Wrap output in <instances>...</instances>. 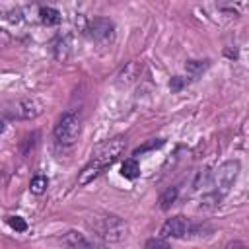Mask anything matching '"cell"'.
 I'll return each instance as SVG.
<instances>
[{
    "label": "cell",
    "mask_w": 249,
    "mask_h": 249,
    "mask_svg": "<svg viewBox=\"0 0 249 249\" xmlns=\"http://www.w3.org/2000/svg\"><path fill=\"white\" fill-rule=\"evenodd\" d=\"M39 136H41V134H39L37 130H33L31 134H27V136L23 138V142H21V154H23V156H27V154H29V152H31V150L37 146Z\"/></svg>",
    "instance_id": "14"
},
{
    "label": "cell",
    "mask_w": 249,
    "mask_h": 249,
    "mask_svg": "<svg viewBox=\"0 0 249 249\" xmlns=\"http://www.w3.org/2000/svg\"><path fill=\"white\" fill-rule=\"evenodd\" d=\"M224 249H245V243H243V241H239V239H235V241H230Z\"/></svg>",
    "instance_id": "19"
},
{
    "label": "cell",
    "mask_w": 249,
    "mask_h": 249,
    "mask_svg": "<svg viewBox=\"0 0 249 249\" xmlns=\"http://www.w3.org/2000/svg\"><path fill=\"white\" fill-rule=\"evenodd\" d=\"M60 243L66 249H105V243L93 241L88 235H84L82 231H78V230H68L60 237Z\"/></svg>",
    "instance_id": "8"
},
{
    "label": "cell",
    "mask_w": 249,
    "mask_h": 249,
    "mask_svg": "<svg viewBox=\"0 0 249 249\" xmlns=\"http://www.w3.org/2000/svg\"><path fill=\"white\" fill-rule=\"evenodd\" d=\"M80 130H82V117H80V111L76 109H70V111H64L54 128H53V134H54V140L56 144L60 146H72L78 136H80Z\"/></svg>",
    "instance_id": "5"
},
{
    "label": "cell",
    "mask_w": 249,
    "mask_h": 249,
    "mask_svg": "<svg viewBox=\"0 0 249 249\" xmlns=\"http://www.w3.org/2000/svg\"><path fill=\"white\" fill-rule=\"evenodd\" d=\"M144 249H171V245L163 237H150V239H146Z\"/></svg>",
    "instance_id": "15"
},
{
    "label": "cell",
    "mask_w": 249,
    "mask_h": 249,
    "mask_svg": "<svg viewBox=\"0 0 249 249\" xmlns=\"http://www.w3.org/2000/svg\"><path fill=\"white\" fill-rule=\"evenodd\" d=\"M124 148H126V140L121 138V136L111 138V140H105L99 146H95L93 152H91V158H89L88 165L82 169V173L78 177V185H88L97 175H101L105 167H109L111 163H115L121 158V154L124 152Z\"/></svg>",
    "instance_id": "1"
},
{
    "label": "cell",
    "mask_w": 249,
    "mask_h": 249,
    "mask_svg": "<svg viewBox=\"0 0 249 249\" xmlns=\"http://www.w3.org/2000/svg\"><path fill=\"white\" fill-rule=\"evenodd\" d=\"M2 130H4V124H2V121H0V132H2Z\"/></svg>",
    "instance_id": "20"
},
{
    "label": "cell",
    "mask_w": 249,
    "mask_h": 249,
    "mask_svg": "<svg viewBox=\"0 0 249 249\" xmlns=\"http://www.w3.org/2000/svg\"><path fill=\"white\" fill-rule=\"evenodd\" d=\"M45 111V103L37 97H18L2 107V115L10 121H31Z\"/></svg>",
    "instance_id": "4"
},
{
    "label": "cell",
    "mask_w": 249,
    "mask_h": 249,
    "mask_svg": "<svg viewBox=\"0 0 249 249\" xmlns=\"http://www.w3.org/2000/svg\"><path fill=\"white\" fill-rule=\"evenodd\" d=\"M47 187H49V177H45V175H35L29 181V191L33 195H43L47 191Z\"/></svg>",
    "instance_id": "13"
},
{
    "label": "cell",
    "mask_w": 249,
    "mask_h": 249,
    "mask_svg": "<svg viewBox=\"0 0 249 249\" xmlns=\"http://www.w3.org/2000/svg\"><path fill=\"white\" fill-rule=\"evenodd\" d=\"M88 226L101 243H119L128 235V224L117 214L95 216L88 222Z\"/></svg>",
    "instance_id": "2"
},
{
    "label": "cell",
    "mask_w": 249,
    "mask_h": 249,
    "mask_svg": "<svg viewBox=\"0 0 249 249\" xmlns=\"http://www.w3.org/2000/svg\"><path fill=\"white\" fill-rule=\"evenodd\" d=\"M121 175L124 177V179H136V177H140V165H138V161H136V158H128V160H124L123 161V165H121Z\"/></svg>",
    "instance_id": "10"
},
{
    "label": "cell",
    "mask_w": 249,
    "mask_h": 249,
    "mask_svg": "<svg viewBox=\"0 0 249 249\" xmlns=\"http://www.w3.org/2000/svg\"><path fill=\"white\" fill-rule=\"evenodd\" d=\"M86 35L95 43H107L115 37V23L109 18H93L84 27Z\"/></svg>",
    "instance_id": "7"
},
{
    "label": "cell",
    "mask_w": 249,
    "mask_h": 249,
    "mask_svg": "<svg viewBox=\"0 0 249 249\" xmlns=\"http://www.w3.org/2000/svg\"><path fill=\"white\" fill-rule=\"evenodd\" d=\"M191 233H193V224L189 218H185L181 214L167 218L160 230V237H163V239H181Z\"/></svg>",
    "instance_id": "6"
},
{
    "label": "cell",
    "mask_w": 249,
    "mask_h": 249,
    "mask_svg": "<svg viewBox=\"0 0 249 249\" xmlns=\"http://www.w3.org/2000/svg\"><path fill=\"white\" fill-rule=\"evenodd\" d=\"M185 86H187V80L181 78V76H173L171 82H169V89H171V91H181Z\"/></svg>",
    "instance_id": "18"
},
{
    "label": "cell",
    "mask_w": 249,
    "mask_h": 249,
    "mask_svg": "<svg viewBox=\"0 0 249 249\" xmlns=\"http://www.w3.org/2000/svg\"><path fill=\"white\" fill-rule=\"evenodd\" d=\"M177 196H179V189H177V187H167V189L160 195V198H158L160 208H161V210L171 208V206H173V202L177 200Z\"/></svg>",
    "instance_id": "11"
},
{
    "label": "cell",
    "mask_w": 249,
    "mask_h": 249,
    "mask_svg": "<svg viewBox=\"0 0 249 249\" xmlns=\"http://www.w3.org/2000/svg\"><path fill=\"white\" fill-rule=\"evenodd\" d=\"M39 18L45 25H58L62 21V16L56 8H51V6H43L39 8Z\"/></svg>",
    "instance_id": "9"
},
{
    "label": "cell",
    "mask_w": 249,
    "mask_h": 249,
    "mask_svg": "<svg viewBox=\"0 0 249 249\" xmlns=\"http://www.w3.org/2000/svg\"><path fill=\"white\" fill-rule=\"evenodd\" d=\"M208 66H210V60H189L185 64V70H187V74L191 78H198Z\"/></svg>",
    "instance_id": "12"
},
{
    "label": "cell",
    "mask_w": 249,
    "mask_h": 249,
    "mask_svg": "<svg viewBox=\"0 0 249 249\" xmlns=\"http://www.w3.org/2000/svg\"><path fill=\"white\" fill-rule=\"evenodd\" d=\"M6 222H8V226H10L12 230H16V231H25V230H27V222H25L21 216H8Z\"/></svg>",
    "instance_id": "16"
},
{
    "label": "cell",
    "mask_w": 249,
    "mask_h": 249,
    "mask_svg": "<svg viewBox=\"0 0 249 249\" xmlns=\"http://www.w3.org/2000/svg\"><path fill=\"white\" fill-rule=\"evenodd\" d=\"M160 146H163V140H160V138H158V140H152V142L144 144L142 148H136V150H134V158H136V156H142V154L148 152V150H156V148H160Z\"/></svg>",
    "instance_id": "17"
},
{
    "label": "cell",
    "mask_w": 249,
    "mask_h": 249,
    "mask_svg": "<svg viewBox=\"0 0 249 249\" xmlns=\"http://www.w3.org/2000/svg\"><path fill=\"white\" fill-rule=\"evenodd\" d=\"M239 171H241L239 160H228L222 165H218V169L212 171V175H210V183H208L212 187L210 193L218 200H224L230 195V191L233 189V185L239 177Z\"/></svg>",
    "instance_id": "3"
}]
</instances>
